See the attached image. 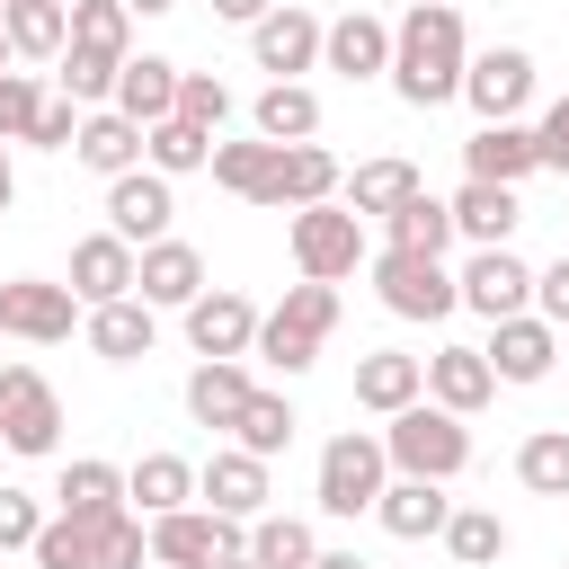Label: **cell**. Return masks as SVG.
<instances>
[{"mask_svg": "<svg viewBox=\"0 0 569 569\" xmlns=\"http://www.w3.org/2000/svg\"><path fill=\"white\" fill-rule=\"evenodd\" d=\"M462 71H471L462 9H453V0H409V18L391 27V89H400V107H445V98H462Z\"/></svg>", "mask_w": 569, "mask_h": 569, "instance_id": "obj_1", "label": "cell"}, {"mask_svg": "<svg viewBox=\"0 0 569 569\" xmlns=\"http://www.w3.org/2000/svg\"><path fill=\"white\" fill-rule=\"evenodd\" d=\"M382 453H391V471L453 480V471L471 462V427H462L445 400H409V409H391V418H382Z\"/></svg>", "mask_w": 569, "mask_h": 569, "instance_id": "obj_2", "label": "cell"}, {"mask_svg": "<svg viewBox=\"0 0 569 569\" xmlns=\"http://www.w3.org/2000/svg\"><path fill=\"white\" fill-rule=\"evenodd\" d=\"M284 249H293V267H302V276H320V284H347L356 267H373V258H365V213H356L347 196L302 204V213L284 222Z\"/></svg>", "mask_w": 569, "mask_h": 569, "instance_id": "obj_3", "label": "cell"}, {"mask_svg": "<svg viewBox=\"0 0 569 569\" xmlns=\"http://www.w3.org/2000/svg\"><path fill=\"white\" fill-rule=\"evenodd\" d=\"M391 489V453H382V436H365V427H347V436H329L320 445V516H373V498Z\"/></svg>", "mask_w": 569, "mask_h": 569, "instance_id": "obj_4", "label": "cell"}, {"mask_svg": "<svg viewBox=\"0 0 569 569\" xmlns=\"http://www.w3.org/2000/svg\"><path fill=\"white\" fill-rule=\"evenodd\" d=\"M373 293H382L391 320H445V311H462V284L427 249H382L373 258Z\"/></svg>", "mask_w": 569, "mask_h": 569, "instance_id": "obj_5", "label": "cell"}, {"mask_svg": "<svg viewBox=\"0 0 569 569\" xmlns=\"http://www.w3.org/2000/svg\"><path fill=\"white\" fill-rule=\"evenodd\" d=\"M231 551H249V525H240V516H213V507H169V516H151V560H160V569H213V560H231Z\"/></svg>", "mask_w": 569, "mask_h": 569, "instance_id": "obj_6", "label": "cell"}, {"mask_svg": "<svg viewBox=\"0 0 569 569\" xmlns=\"http://www.w3.org/2000/svg\"><path fill=\"white\" fill-rule=\"evenodd\" d=\"M0 445L27 453V462H44L62 445V400L36 365H0Z\"/></svg>", "mask_w": 569, "mask_h": 569, "instance_id": "obj_7", "label": "cell"}, {"mask_svg": "<svg viewBox=\"0 0 569 569\" xmlns=\"http://www.w3.org/2000/svg\"><path fill=\"white\" fill-rule=\"evenodd\" d=\"M80 320H89V302L71 284H53V276H9L0 284V329L27 338V347H62Z\"/></svg>", "mask_w": 569, "mask_h": 569, "instance_id": "obj_8", "label": "cell"}, {"mask_svg": "<svg viewBox=\"0 0 569 569\" xmlns=\"http://www.w3.org/2000/svg\"><path fill=\"white\" fill-rule=\"evenodd\" d=\"M196 498H204L213 516H240V525H258V516H267V498H276V480H267V453H249V445H213V453L196 462Z\"/></svg>", "mask_w": 569, "mask_h": 569, "instance_id": "obj_9", "label": "cell"}, {"mask_svg": "<svg viewBox=\"0 0 569 569\" xmlns=\"http://www.w3.org/2000/svg\"><path fill=\"white\" fill-rule=\"evenodd\" d=\"M169 213H178V178H160L151 160L124 169V178H107V231H124L133 249L169 240Z\"/></svg>", "mask_w": 569, "mask_h": 569, "instance_id": "obj_10", "label": "cell"}, {"mask_svg": "<svg viewBox=\"0 0 569 569\" xmlns=\"http://www.w3.org/2000/svg\"><path fill=\"white\" fill-rule=\"evenodd\" d=\"M178 320H187V347H196V356H249L267 311H258L249 293H231V284H204V293H196Z\"/></svg>", "mask_w": 569, "mask_h": 569, "instance_id": "obj_11", "label": "cell"}, {"mask_svg": "<svg viewBox=\"0 0 569 569\" xmlns=\"http://www.w3.org/2000/svg\"><path fill=\"white\" fill-rule=\"evenodd\" d=\"M320 18L311 9H293V0H276L258 27H249V53H258V71H276V80H302V71H320Z\"/></svg>", "mask_w": 569, "mask_h": 569, "instance_id": "obj_12", "label": "cell"}, {"mask_svg": "<svg viewBox=\"0 0 569 569\" xmlns=\"http://www.w3.org/2000/svg\"><path fill=\"white\" fill-rule=\"evenodd\" d=\"M462 98H471V116H480V124H507V116L533 98V53H525V44H489V53H471Z\"/></svg>", "mask_w": 569, "mask_h": 569, "instance_id": "obj_13", "label": "cell"}, {"mask_svg": "<svg viewBox=\"0 0 569 569\" xmlns=\"http://www.w3.org/2000/svg\"><path fill=\"white\" fill-rule=\"evenodd\" d=\"M133 276H142V249L124 240V231H89V240H71V293L98 311V302H124L133 293Z\"/></svg>", "mask_w": 569, "mask_h": 569, "instance_id": "obj_14", "label": "cell"}, {"mask_svg": "<svg viewBox=\"0 0 569 569\" xmlns=\"http://www.w3.org/2000/svg\"><path fill=\"white\" fill-rule=\"evenodd\" d=\"M453 284H462V311H480V320L533 311V267H525L516 249H471V267H462Z\"/></svg>", "mask_w": 569, "mask_h": 569, "instance_id": "obj_15", "label": "cell"}, {"mask_svg": "<svg viewBox=\"0 0 569 569\" xmlns=\"http://www.w3.org/2000/svg\"><path fill=\"white\" fill-rule=\"evenodd\" d=\"M489 373L498 382H542L551 365H560V329L542 320V311H516V320H489Z\"/></svg>", "mask_w": 569, "mask_h": 569, "instance_id": "obj_16", "label": "cell"}, {"mask_svg": "<svg viewBox=\"0 0 569 569\" xmlns=\"http://www.w3.org/2000/svg\"><path fill=\"white\" fill-rule=\"evenodd\" d=\"M320 71H338V80H391V27H382L373 9L329 18V36H320Z\"/></svg>", "mask_w": 569, "mask_h": 569, "instance_id": "obj_17", "label": "cell"}, {"mask_svg": "<svg viewBox=\"0 0 569 569\" xmlns=\"http://www.w3.org/2000/svg\"><path fill=\"white\" fill-rule=\"evenodd\" d=\"M542 169V142H533V124H480L471 142H462V178H489V187H525Z\"/></svg>", "mask_w": 569, "mask_h": 569, "instance_id": "obj_18", "label": "cell"}, {"mask_svg": "<svg viewBox=\"0 0 569 569\" xmlns=\"http://www.w3.org/2000/svg\"><path fill=\"white\" fill-rule=\"evenodd\" d=\"M445 516H453L445 480H418V471H400V480L373 498V525H382L391 542H436V533H445Z\"/></svg>", "mask_w": 569, "mask_h": 569, "instance_id": "obj_19", "label": "cell"}, {"mask_svg": "<svg viewBox=\"0 0 569 569\" xmlns=\"http://www.w3.org/2000/svg\"><path fill=\"white\" fill-rule=\"evenodd\" d=\"M445 204H453V240H471V249H507V240H516V222H525L516 187H489V178H462Z\"/></svg>", "mask_w": 569, "mask_h": 569, "instance_id": "obj_20", "label": "cell"}, {"mask_svg": "<svg viewBox=\"0 0 569 569\" xmlns=\"http://www.w3.org/2000/svg\"><path fill=\"white\" fill-rule=\"evenodd\" d=\"M80 338H89V356H107V365H142V356L160 347V320H151L142 293H124V302H98V311L80 320Z\"/></svg>", "mask_w": 569, "mask_h": 569, "instance_id": "obj_21", "label": "cell"}, {"mask_svg": "<svg viewBox=\"0 0 569 569\" xmlns=\"http://www.w3.org/2000/svg\"><path fill=\"white\" fill-rule=\"evenodd\" d=\"M178 62L169 53H124V71H116V116H133L142 133L160 124V116H178Z\"/></svg>", "mask_w": 569, "mask_h": 569, "instance_id": "obj_22", "label": "cell"}, {"mask_svg": "<svg viewBox=\"0 0 569 569\" xmlns=\"http://www.w3.org/2000/svg\"><path fill=\"white\" fill-rule=\"evenodd\" d=\"M409 400H427V356H400V347L356 356V409L391 418V409H409Z\"/></svg>", "mask_w": 569, "mask_h": 569, "instance_id": "obj_23", "label": "cell"}, {"mask_svg": "<svg viewBox=\"0 0 569 569\" xmlns=\"http://www.w3.org/2000/svg\"><path fill=\"white\" fill-rule=\"evenodd\" d=\"M249 365L240 356H196V373H187V418L196 427H240V409H249Z\"/></svg>", "mask_w": 569, "mask_h": 569, "instance_id": "obj_24", "label": "cell"}, {"mask_svg": "<svg viewBox=\"0 0 569 569\" xmlns=\"http://www.w3.org/2000/svg\"><path fill=\"white\" fill-rule=\"evenodd\" d=\"M133 293H142L151 311H187V302L204 293V258H196L187 240H151V249H142V276H133Z\"/></svg>", "mask_w": 569, "mask_h": 569, "instance_id": "obj_25", "label": "cell"}, {"mask_svg": "<svg viewBox=\"0 0 569 569\" xmlns=\"http://www.w3.org/2000/svg\"><path fill=\"white\" fill-rule=\"evenodd\" d=\"M427 400H445L453 418L489 409V400H498V373H489V356H480V347H436V356H427Z\"/></svg>", "mask_w": 569, "mask_h": 569, "instance_id": "obj_26", "label": "cell"}, {"mask_svg": "<svg viewBox=\"0 0 569 569\" xmlns=\"http://www.w3.org/2000/svg\"><path fill=\"white\" fill-rule=\"evenodd\" d=\"M71 160H80V169H98V178H124V169H142V124H133V116H116V107H89V116H80Z\"/></svg>", "mask_w": 569, "mask_h": 569, "instance_id": "obj_27", "label": "cell"}, {"mask_svg": "<svg viewBox=\"0 0 569 569\" xmlns=\"http://www.w3.org/2000/svg\"><path fill=\"white\" fill-rule=\"evenodd\" d=\"M53 507H62V516H89V525H107V516H124L133 498H124V471H116V462L80 453V462H62V480H53Z\"/></svg>", "mask_w": 569, "mask_h": 569, "instance_id": "obj_28", "label": "cell"}, {"mask_svg": "<svg viewBox=\"0 0 569 569\" xmlns=\"http://www.w3.org/2000/svg\"><path fill=\"white\" fill-rule=\"evenodd\" d=\"M347 178H338V160L320 151V142H284L276 151V196L267 204H284V213H302V204H329Z\"/></svg>", "mask_w": 569, "mask_h": 569, "instance_id": "obj_29", "label": "cell"}, {"mask_svg": "<svg viewBox=\"0 0 569 569\" xmlns=\"http://www.w3.org/2000/svg\"><path fill=\"white\" fill-rule=\"evenodd\" d=\"M276 151H284V142H267V133H249V142H213V187L240 196V204H267V196H276Z\"/></svg>", "mask_w": 569, "mask_h": 569, "instance_id": "obj_30", "label": "cell"}, {"mask_svg": "<svg viewBox=\"0 0 569 569\" xmlns=\"http://www.w3.org/2000/svg\"><path fill=\"white\" fill-rule=\"evenodd\" d=\"M418 187H427V178H418L409 160H391V151H382V160H356V178H347L338 196H347V204H356L365 222H382V213H400V204H409Z\"/></svg>", "mask_w": 569, "mask_h": 569, "instance_id": "obj_31", "label": "cell"}, {"mask_svg": "<svg viewBox=\"0 0 569 569\" xmlns=\"http://www.w3.org/2000/svg\"><path fill=\"white\" fill-rule=\"evenodd\" d=\"M124 498H133V516H169V507L196 498V462H187V453H142V462L124 471Z\"/></svg>", "mask_w": 569, "mask_h": 569, "instance_id": "obj_32", "label": "cell"}, {"mask_svg": "<svg viewBox=\"0 0 569 569\" xmlns=\"http://www.w3.org/2000/svg\"><path fill=\"white\" fill-rule=\"evenodd\" d=\"M0 27L18 44V62H62V44H71V9L62 0H9Z\"/></svg>", "mask_w": 569, "mask_h": 569, "instance_id": "obj_33", "label": "cell"}, {"mask_svg": "<svg viewBox=\"0 0 569 569\" xmlns=\"http://www.w3.org/2000/svg\"><path fill=\"white\" fill-rule=\"evenodd\" d=\"M249 124H258L267 142H311V133H320V98H311L302 80H267L258 107H249Z\"/></svg>", "mask_w": 569, "mask_h": 569, "instance_id": "obj_34", "label": "cell"}, {"mask_svg": "<svg viewBox=\"0 0 569 569\" xmlns=\"http://www.w3.org/2000/svg\"><path fill=\"white\" fill-rule=\"evenodd\" d=\"M382 249H427V258H445V249H453V204L418 187L400 213H382Z\"/></svg>", "mask_w": 569, "mask_h": 569, "instance_id": "obj_35", "label": "cell"}, {"mask_svg": "<svg viewBox=\"0 0 569 569\" xmlns=\"http://www.w3.org/2000/svg\"><path fill=\"white\" fill-rule=\"evenodd\" d=\"M142 160H151L160 178H196V169H213V133L187 124V116H160V124L142 133Z\"/></svg>", "mask_w": 569, "mask_h": 569, "instance_id": "obj_36", "label": "cell"}, {"mask_svg": "<svg viewBox=\"0 0 569 569\" xmlns=\"http://www.w3.org/2000/svg\"><path fill=\"white\" fill-rule=\"evenodd\" d=\"M249 560H258V569H311V560H320V533H311L302 516H276V507H267V516L249 525Z\"/></svg>", "mask_w": 569, "mask_h": 569, "instance_id": "obj_37", "label": "cell"}, {"mask_svg": "<svg viewBox=\"0 0 569 569\" xmlns=\"http://www.w3.org/2000/svg\"><path fill=\"white\" fill-rule=\"evenodd\" d=\"M436 542H445L462 569H489V560H507V525H498V507H453Z\"/></svg>", "mask_w": 569, "mask_h": 569, "instance_id": "obj_38", "label": "cell"}, {"mask_svg": "<svg viewBox=\"0 0 569 569\" xmlns=\"http://www.w3.org/2000/svg\"><path fill=\"white\" fill-rule=\"evenodd\" d=\"M516 480H525L533 498H569V427H533V436L516 445Z\"/></svg>", "mask_w": 569, "mask_h": 569, "instance_id": "obj_39", "label": "cell"}, {"mask_svg": "<svg viewBox=\"0 0 569 569\" xmlns=\"http://www.w3.org/2000/svg\"><path fill=\"white\" fill-rule=\"evenodd\" d=\"M293 427H302V418H293V400H284V391H249V409H240L231 445H249V453H267V462H276V453L293 445Z\"/></svg>", "mask_w": 569, "mask_h": 569, "instance_id": "obj_40", "label": "cell"}, {"mask_svg": "<svg viewBox=\"0 0 569 569\" xmlns=\"http://www.w3.org/2000/svg\"><path fill=\"white\" fill-rule=\"evenodd\" d=\"M71 44H89V53H133V9L124 0H71Z\"/></svg>", "mask_w": 569, "mask_h": 569, "instance_id": "obj_41", "label": "cell"}, {"mask_svg": "<svg viewBox=\"0 0 569 569\" xmlns=\"http://www.w3.org/2000/svg\"><path fill=\"white\" fill-rule=\"evenodd\" d=\"M36 569H98V525L89 516H44V533H36Z\"/></svg>", "mask_w": 569, "mask_h": 569, "instance_id": "obj_42", "label": "cell"}, {"mask_svg": "<svg viewBox=\"0 0 569 569\" xmlns=\"http://www.w3.org/2000/svg\"><path fill=\"white\" fill-rule=\"evenodd\" d=\"M53 71H62V98H80V107H116V71H124L116 53L62 44V62H53Z\"/></svg>", "mask_w": 569, "mask_h": 569, "instance_id": "obj_43", "label": "cell"}, {"mask_svg": "<svg viewBox=\"0 0 569 569\" xmlns=\"http://www.w3.org/2000/svg\"><path fill=\"white\" fill-rule=\"evenodd\" d=\"M267 320H284V329H302V338H329V329H338V284L302 276V284H284V302H276Z\"/></svg>", "mask_w": 569, "mask_h": 569, "instance_id": "obj_44", "label": "cell"}, {"mask_svg": "<svg viewBox=\"0 0 569 569\" xmlns=\"http://www.w3.org/2000/svg\"><path fill=\"white\" fill-rule=\"evenodd\" d=\"M98 569H151V516H107L98 525Z\"/></svg>", "mask_w": 569, "mask_h": 569, "instance_id": "obj_45", "label": "cell"}, {"mask_svg": "<svg viewBox=\"0 0 569 569\" xmlns=\"http://www.w3.org/2000/svg\"><path fill=\"white\" fill-rule=\"evenodd\" d=\"M249 356H258V365H276V373L293 382V373H311V365H320V338H302V329H284V320H258V347H249Z\"/></svg>", "mask_w": 569, "mask_h": 569, "instance_id": "obj_46", "label": "cell"}, {"mask_svg": "<svg viewBox=\"0 0 569 569\" xmlns=\"http://www.w3.org/2000/svg\"><path fill=\"white\" fill-rule=\"evenodd\" d=\"M44 98H53V89H44L36 71H0V142H27V124L44 116Z\"/></svg>", "mask_w": 569, "mask_h": 569, "instance_id": "obj_47", "label": "cell"}, {"mask_svg": "<svg viewBox=\"0 0 569 569\" xmlns=\"http://www.w3.org/2000/svg\"><path fill=\"white\" fill-rule=\"evenodd\" d=\"M178 116H187V124H204V133H222V116H231V89H222L213 71H187V80H178Z\"/></svg>", "mask_w": 569, "mask_h": 569, "instance_id": "obj_48", "label": "cell"}, {"mask_svg": "<svg viewBox=\"0 0 569 569\" xmlns=\"http://www.w3.org/2000/svg\"><path fill=\"white\" fill-rule=\"evenodd\" d=\"M36 533H44V507L0 480V551H36Z\"/></svg>", "mask_w": 569, "mask_h": 569, "instance_id": "obj_49", "label": "cell"}, {"mask_svg": "<svg viewBox=\"0 0 569 569\" xmlns=\"http://www.w3.org/2000/svg\"><path fill=\"white\" fill-rule=\"evenodd\" d=\"M80 116H89L80 98H44V116L27 124V142H36V151H71V142H80Z\"/></svg>", "mask_w": 569, "mask_h": 569, "instance_id": "obj_50", "label": "cell"}, {"mask_svg": "<svg viewBox=\"0 0 569 569\" xmlns=\"http://www.w3.org/2000/svg\"><path fill=\"white\" fill-rule=\"evenodd\" d=\"M533 311H542L551 329H569V258H551V267L533 276Z\"/></svg>", "mask_w": 569, "mask_h": 569, "instance_id": "obj_51", "label": "cell"}, {"mask_svg": "<svg viewBox=\"0 0 569 569\" xmlns=\"http://www.w3.org/2000/svg\"><path fill=\"white\" fill-rule=\"evenodd\" d=\"M533 142H542V169H560V178H569V98H551V107H542Z\"/></svg>", "mask_w": 569, "mask_h": 569, "instance_id": "obj_52", "label": "cell"}, {"mask_svg": "<svg viewBox=\"0 0 569 569\" xmlns=\"http://www.w3.org/2000/svg\"><path fill=\"white\" fill-rule=\"evenodd\" d=\"M276 0H213V18H231V27H258Z\"/></svg>", "mask_w": 569, "mask_h": 569, "instance_id": "obj_53", "label": "cell"}, {"mask_svg": "<svg viewBox=\"0 0 569 569\" xmlns=\"http://www.w3.org/2000/svg\"><path fill=\"white\" fill-rule=\"evenodd\" d=\"M311 569H373V560H356V551H320Z\"/></svg>", "mask_w": 569, "mask_h": 569, "instance_id": "obj_54", "label": "cell"}, {"mask_svg": "<svg viewBox=\"0 0 569 569\" xmlns=\"http://www.w3.org/2000/svg\"><path fill=\"white\" fill-rule=\"evenodd\" d=\"M9 196H18V169H9V142H0V213H9Z\"/></svg>", "mask_w": 569, "mask_h": 569, "instance_id": "obj_55", "label": "cell"}, {"mask_svg": "<svg viewBox=\"0 0 569 569\" xmlns=\"http://www.w3.org/2000/svg\"><path fill=\"white\" fill-rule=\"evenodd\" d=\"M124 9H133V18H169L178 0H124Z\"/></svg>", "mask_w": 569, "mask_h": 569, "instance_id": "obj_56", "label": "cell"}, {"mask_svg": "<svg viewBox=\"0 0 569 569\" xmlns=\"http://www.w3.org/2000/svg\"><path fill=\"white\" fill-rule=\"evenodd\" d=\"M213 569H258V560H249V551H231V560H213Z\"/></svg>", "mask_w": 569, "mask_h": 569, "instance_id": "obj_57", "label": "cell"}, {"mask_svg": "<svg viewBox=\"0 0 569 569\" xmlns=\"http://www.w3.org/2000/svg\"><path fill=\"white\" fill-rule=\"evenodd\" d=\"M9 62H18V44H9V27H0V71H9Z\"/></svg>", "mask_w": 569, "mask_h": 569, "instance_id": "obj_58", "label": "cell"}, {"mask_svg": "<svg viewBox=\"0 0 569 569\" xmlns=\"http://www.w3.org/2000/svg\"><path fill=\"white\" fill-rule=\"evenodd\" d=\"M62 9H71V0H62Z\"/></svg>", "mask_w": 569, "mask_h": 569, "instance_id": "obj_59", "label": "cell"}, {"mask_svg": "<svg viewBox=\"0 0 569 569\" xmlns=\"http://www.w3.org/2000/svg\"><path fill=\"white\" fill-rule=\"evenodd\" d=\"M0 9H9V0H0Z\"/></svg>", "mask_w": 569, "mask_h": 569, "instance_id": "obj_60", "label": "cell"}, {"mask_svg": "<svg viewBox=\"0 0 569 569\" xmlns=\"http://www.w3.org/2000/svg\"><path fill=\"white\" fill-rule=\"evenodd\" d=\"M151 569H160V560H151Z\"/></svg>", "mask_w": 569, "mask_h": 569, "instance_id": "obj_61", "label": "cell"}]
</instances>
